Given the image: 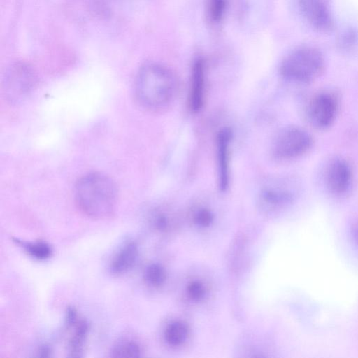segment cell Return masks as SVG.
I'll use <instances>...</instances> for the list:
<instances>
[{"mask_svg": "<svg viewBox=\"0 0 358 358\" xmlns=\"http://www.w3.org/2000/svg\"><path fill=\"white\" fill-rule=\"evenodd\" d=\"M299 7L303 18L314 29L322 32L332 29L331 17L322 0H299Z\"/></svg>", "mask_w": 358, "mask_h": 358, "instance_id": "9", "label": "cell"}, {"mask_svg": "<svg viewBox=\"0 0 358 358\" xmlns=\"http://www.w3.org/2000/svg\"><path fill=\"white\" fill-rule=\"evenodd\" d=\"M313 143L311 135L303 129L294 126L286 127L274 137L271 152L276 159H292L306 153Z\"/></svg>", "mask_w": 358, "mask_h": 358, "instance_id": "4", "label": "cell"}, {"mask_svg": "<svg viewBox=\"0 0 358 358\" xmlns=\"http://www.w3.org/2000/svg\"><path fill=\"white\" fill-rule=\"evenodd\" d=\"M227 5V0H208V13L213 22H218L222 19Z\"/></svg>", "mask_w": 358, "mask_h": 358, "instance_id": "18", "label": "cell"}, {"mask_svg": "<svg viewBox=\"0 0 358 358\" xmlns=\"http://www.w3.org/2000/svg\"><path fill=\"white\" fill-rule=\"evenodd\" d=\"M189 329L181 321L170 323L164 330V339L171 346L177 347L183 344L187 339Z\"/></svg>", "mask_w": 358, "mask_h": 358, "instance_id": "15", "label": "cell"}, {"mask_svg": "<svg viewBox=\"0 0 358 358\" xmlns=\"http://www.w3.org/2000/svg\"><path fill=\"white\" fill-rule=\"evenodd\" d=\"M34 83L35 77L31 69L24 64H15L6 74L5 92L11 100H19L31 91Z\"/></svg>", "mask_w": 358, "mask_h": 358, "instance_id": "6", "label": "cell"}, {"mask_svg": "<svg viewBox=\"0 0 358 358\" xmlns=\"http://www.w3.org/2000/svg\"><path fill=\"white\" fill-rule=\"evenodd\" d=\"M188 296L193 301H198L203 299L206 295V289L203 285L199 281L190 282L187 288Z\"/></svg>", "mask_w": 358, "mask_h": 358, "instance_id": "19", "label": "cell"}, {"mask_svg": "<svg viewBox=\"0 0 358 358\" xmlns=\"http://www.w3.org/2000/svg\"><path fill=\"white\" fill-rule=\"evenodd\" d=\"M338 106V99L334 94L320 92L308 101L306 108V119L312 127L325 129L334 122Z\"/></svg>", "mask_w": 358, "mask_h": 358, "instance_id": "5", "label": "cell"}, {"mask_svg": "<svg viewBox=\"0 0 358 358\" xmlns=\"http://www.w3.org/2000/svg\"><path fill=\"white\" fill-rule=\"evenodd\" d=\"M352 181V169L343 159H333L325 172V183L329 192L335 195H343L348 192Z\"/></svg>", "mask_w": 358, "mask_h": 358, "instance_id": "7", "label": "cell"}, {"mask_svg": "<svg viewBox=\"0 0 358 358\" xmlns=\"http://www.w3.org/2000/svg\"><path fill=\"white\" fill-rule=\"evenodd\" d=\"M74 195L79 209L90 217L103 219L115 211L117 188L103 173H91L81 177L75 186Z\"/></svg>", "mask_w": 358, "mask_h": 358, "instance_id": "2", "label": "cell"}, {"mask_svg": "<svg viewBox=\"0 0 358 358\" xmlns=\"http://www.w3.org/2000/svg\"><path fill=\"white\" fill-rule=\"evenodd\" d=\"M178 84L175 75L166 66L149 63L138 71L134 85L138 101L144 108L157 110L168 106L175 99Z\"/></svg>", "mask_w": 358, "mask_h": 358, "instance_id": "1", "label": "cell"}, {"mask_svg": "<svg viewBox=\"0 0 358 358\" xmlns=\"http://www.w3.org/2000/svg\"><path fill=\"white\" fill-rule=\"evenodd\" d=\"M205 64L201 59L194 61L191 72L189 106L192 113L201 110L204 102Z\"/></svg>", "mask_w": 358, "mask_h": 358, "instance_id": "10", "label": "cell"}, {"mask_svg": "<svg viewBox=\"0 0 358 358\" xmlns=\"http://www.w3.org/2000/svg\"><path fill=\"white\" fill-rule=\"evenodd\" d=\"M324 68L321 52L311 47H303L292 51L282 59L280 72L289 80L308 83L320 76Z\"/></svg>", "mask_w": 358, "mask_h": 358, "instance_id": "3", "label": "cell"}, {"mask_svg": "<svg viewBox=\"0 0 358 358\" xmlns=\"http://www.w3.org/2000/svg\"><path fill=\"white\" fill-rule=\"evenodd\" d=\"M13 242L20 245L28 255L36 260H45L50 258L52 253L50 245L43 241L27 242L13 238Z\"/></svg>", "mask_w": 358, "mask_h": 358, "instance_id": "14", "label": "cell"}, {"mask_svg": "<svg viewBox=\"0 0 358 358\" xmlns=\"http://www.w3.org/2000/svg\"><path fill=\"white\" fill-rule=\"evenodd\" d=\"M51 350L47 346H43L39 349L38 356L40 357H49L50 356Z\"/></svg>", "mask_w": 358, "mask_h": 358, "instance_id": "22", "label": "cell"}, {"mask_svg": "<svg viewBox=\"0 0 358 358\" xmlns=\"http://www.w3.org/2000/svg\"><path fill=\"white\" fill-rule=\"evenodd\" d=\"M142 348L134 339L125 338L117 341L110 351L113 357H139Z\"/></svg>", "mask_w": 358, "mask_h": 358, "instance_id": "16", "label": "cell"}, {"mask_svg": "<svg viewBox=\"0 0 358 358\" xmlns=\"http://www.w3.org/2000/svg\"><path fill=\"white\" fill-rule=\"evenodd\" d=\"M195 222L201 227H208L213 221V214L208 209H201L195 215Z\"/></svg>", "mask_w": 358, "mask_h": 358, "instance_id": "20", "label": "cell"}, {"mask_svg": "<svg viewBox=\"0 0 358 358\" xmlns=\"http://www.w3.org/2000/svg\"><path fill=\"white\" fill-rule=\"evenodd\" d=\"M138 256L136 243L134 241L125 243L112 258L109 266L110 273L115 275L127 273L134 266Z\"/></svg>", "mask_w": 358, "mask_h": 358, "instance_id": "11", "label": "cell"}, {"mask_svg": "<svg viewBox=\"0 0 358 358\" xmlns=\"http://www.w3.org/2000/svg\"><path fill=\"white\" fill-rule=\"evenodd\" d=\"M65 320V324L67 328L73 327L74 324L78 322L77 312L74 308L69 307L67 308Z\"/></svg>", "mask_w": 358, "mask_h": 358, "instance_id": "21", "label": "cell"}, {"mask_svg": "<svg viewBox=\"0 0 358 358\" xmlns=\"http://www.w3.org/2000/svg\"><path fill=\"white\" fill-rule=\"evenodd\" d=\"M144 280L148 285L152 287H159L166 280L165 270L158 264H152L145 270Z\"/></svg>", "mask_w": 358, "mask_h": 358, "instance_id": "17", "label": "cell"}, {"mask_svg": "<svg viewBox=\"0 0 358 358\" xmlns=\"http://www.w3.org/2000/svg\"><path fill=\"white\" fill-rule=\"evenodd\" d=\"M89 329V324L85 320H80L74 324L73 334L67 345L69 357H80L83 356Z\"/></svg>", "mask_w": 358, "mask_h": 358, "instance_id": "13", "label": "cell"}, {"mask_svg": "<svg viewBox=\"0 0 358 358\" xmlns=\"http://www.w3.org/2000/svg\"><path fill=\"white\" fill-rule=\"evenodd\" d=\"M232 132L229 128L222 129L216 138L217 183L221 191H225L230 181V145Z\"/></svg>", "mask_w": 358, "mask_h": 358, "instance_id": "8", "label": "cell"}, {"mask_svg": "<svg viewBox=\"0 0 358 358\" xmlns=\"http://www.w3.org/2000/svg\"><path fill=\"white\" fill-rule=\"evenodd\" d=\"M352 233L353 236L355 238V241H357L358 244V222H356L352 227Z\"/></svg>", "mask_w": 358, "mask_h": 358, "instance_id": "23", "label": "cell"}, {"mask_svg": "<svg viewBox=\"0 0 358 358\" xmlns=\"http://www.w3.org/2000/svg\"><path fill=\"white\" fill-rule=\"evenodd\" d=\"M259 198L264 206L271 208H276L289 203L293 196L292 193L285 187L274 185L263 188L261 190Z\"/></svg>", "mask_w": 358, "mask_h": 358, "instance_id": "12", "label": "cell"}]
</instances>
